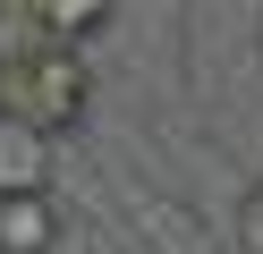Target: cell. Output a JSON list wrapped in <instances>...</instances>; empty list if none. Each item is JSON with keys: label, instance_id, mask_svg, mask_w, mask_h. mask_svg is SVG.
<instances>
[{"label": "cell", "instance_id": "cell-1", "mask_svg": "<svg viewBox=\"0 0 263 254\" xmlns=\"http://www.w3.org/2000/svg\"><path fill=\"white\" fill-rule=\"evenodd\" d=\"M85 102H93L85 60H77V51H51L43 34L0 60V119H26L34 135H60V127L85 119Z\"/></svg>", "mask_w": 263, "mask_h": 254}, {"label": "cell", "instance_id": "cell-2", "mask_svg": "<svg viewBox=\"0 0 263 254\" xmlns=\"http://www.w3.org/2000/svg\"><path fill=\"white\" fill-rule=\"evenodd\" d=\"M0 195H51V135L0 119Z\"/></svg>", "mask_w": 263, "mask_h": 254}, {"label": "cell", "instance_id": "cell-3", "mask_svg": "<svg viewBox=\"0 0 263 254\" xmlns=\"http://www.w3.org/2000/svg\"><path fill=\"white\" fill-rule=\"evenodd\" d=\"M51 246H60L51 195H0V254H51Z\"/></svg>", "mask_w": 263, "mask_h": 254}, {"label": "cell", "instance_id": "cell-4", "mask_svg": "<svg viewBox=\"0 0 263 254\" xmlns=\"http://www.w3.org/2000/svg\"><path fill=\"white\" fill-rule=\"evenodd\" d=\"M26 17H34V34H43L51 51H77L93 26H110V0H34Z\"/></svg>", "mask_w": 263, "mask_h": 254}, {"label": "cell", "instance_id": "cell-5", "mask_svg": "<svg viewBox=\"0 0 263 254\" xmlns=\"http://www.w3.org/2000/svg\"><path fill=\"white\" fill-rule=\"evenodd\" d=\"M238 254H263V186H246L238 203Z\"/></svg>", "mask_w": 263, "mask_h": 254}, {"label": "cell", "instance_id": "cell-6", "mask_svg": "<svg viewBox=\"0 0 263 254\" xmlns=\"http://www.w3.org/2000/svg\"><path fill=\"white\" fill-rule=\"evenodd\" d=\"M255 51H263V26H255Z\"/></svg>", "mask_w": 263, "mask_h": 254}]
</instances>
